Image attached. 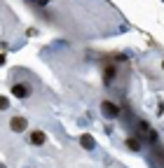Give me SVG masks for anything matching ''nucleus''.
I'll list each match as a JSON object with an SVG mask.
<instances>
[{"mask_svg":"<svg viewBox=\"0 0 164 168\" xmlns=\"http://www.w3.org/2000/svg\"><path fill=\"white\" fill-rule=\"evenodd\" d=\"M82 142H85V147H94V140L89 136H82Z\"/></svg>","mask_w":164,"mask_h":168,"instance_id":"obj_6","label":"nucleus"},{"mask_svg":"<svg viewBox=\"0 0 164 168\" xmlns=\"http://www.w3.org/2000/svg\"><path fill=\"white\" fill-rule=\"evenodd\" d=\"M24 126H26V121H24L21 117H14V119H12V128H14V131H21Z\"/></svg>","mask_w":164,"mask_h":168,"instance_id":"obj_4","label":"nucleus"},{"mask_svg":"<svg viewBox=\"0 0 164 168\" xmlns=\"http://www.w3.org/2000/svg\"><path fill=\"white\" fill-rule=\"evenodd\" d=\"M127 147L131 149V152H138V149H141V142H138L136 138H129V140H127Z\"/></svg>","mask_w":164,"mask_h":168,"instance_id":"obj_5","label":"nucleus"},{"mask_svg":"<svg viewBox=\"0 0 164 168\" xmlns=\"http://www.w3.org/2000/svg\"><path fill=\"white\" fill-rule=\"evenodd\" d=\"M162 68H164V63H162Z\"/></svg>","mask_w":164,"mask_h":168,"instance_id":"obj_8","label":"nucleus"},{"mask_svg":"<svg viewBox=\"0 0 164 168\" xmlns=\"http://www.w3.org/2000/svg\"><path fill=\"white\" fill-rule=\"evenodd\" d=\"M31 140L35 142V145H42V142H45V133H42V131H33Z\"/></svg>","mask_w":164,"mask_h":168,"instance_id":"obj_3","label":"nucleus"},{"mask_svg":"<svg viewBox=\"0 0 164 168\" xmlns=\"http://www.w3.org/2000/svg\"><path fill=\"white\" fill-rule=\"evenodd\" d=\"M101 110L106 112V117H117V115H120V110H117L113 103H108V100H103V103H101Z\"/></svg>","mask_w":164,"mask_h":168,"instance_id":"obj_1","label":"nucleus"},{"mask_svg":"<svg viewBox=\"0 0 164 168\" xmlns=\"http://www.w3.org/2000/svg\"><path fill=\"white\" fill-rule=\"evenodd\" d=\"M5 107H7V100H5V98H0V110H5Z\"/></svg>","mask_w":164,"mask_h":168,"instance_id":"obj_7","label":"nucleus"},{"mask_svg":"<svg viewBox=\"0 0 164 168\" xmlns=\"http://www.w3.org/2000/svg\"><path fill=\"white\" fill-rule=\"evenodd\" d=\"M12 94H14V96H19V98H26V96H28V89L24 86V84H16L14 89H12Z\"/></svg>","mask_w":164,"mask_h":168,"instance_id":"obj_2","label":"nucleus"}]
</instances>
